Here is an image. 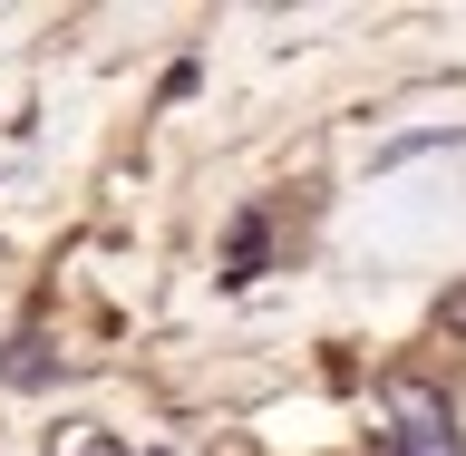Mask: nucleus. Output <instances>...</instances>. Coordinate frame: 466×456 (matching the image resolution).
<instances>
[{
	"label": "nucleus",
	"instance_id": "f257e3e1",
	"mask_svg": "<svg viewBox=\"0 0 466 456\" xmlns=\"http://www.w3.org/2000/svg\"><path fill=\"white\" fill-rule=\"evenodd\" d=\"M399 456H466L457 428H399Z\"/></svg>",
	"mask_w": 466,
	"mask_h": 456
},
{
	"label": "nucleus",
	"instance_id": "f03ea898",
	"mask_svg": "<svg viewBox=\"0 0 466 456\" xmlns=\"http://www.w3.org/2000/svg\"><path fill=\"white\" fill-rule=\"evenodd\" d=\"M437 320H447V330H466V291H457V301H447V311H437Z\"/></svg>",
	"mask_w": 466,
	"mask_h": 456
}]
</instances>
